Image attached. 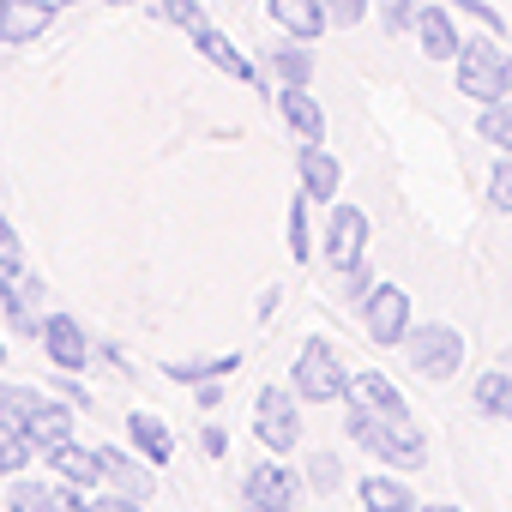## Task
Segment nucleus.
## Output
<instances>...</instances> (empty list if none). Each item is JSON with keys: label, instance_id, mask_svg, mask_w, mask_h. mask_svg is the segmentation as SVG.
Listing matches in <instances>:
<instances>
[{"label": "nucleus", "instance_id": "f257e3e1", "mask_svg": "<svg viewBox=\"0 0 512 512\" xmlns=\"http://www.w3.org/2000/svg\"><path fill=\"white\" fill-rule=\"evenodd\" d=\"M350 440H356L362 452L398 464V470H416V464L428 458V446H422V434L410 428V416H380V410H368V404H356V398H350Z\"/></svg>", "mask_w": 512, "mask_h": 512}, {"label": "nucleus", "instance_id": "f03ea898", "mask_svg": "<svg viewBox=\"0 0 512 512\" xmlns=\"http://www.w3.org/2000/svg\"><path fill=\"white\" fill-rule=\"evenodd\" d=\"M458 91L476 103L512 97V61L500 55V43H464L458 49Z\"/></svg>", "mask_w": 512, "mask_h": 512}, {"label": "nucleus", "instance_id": "7ed1b4c3", "mask_svg": "<svg viewBox=\"0 0 512 512\" xmlns=\"http://www.w3.org/2000/svg\"><path fill=\"white\" fill-rule=\"evenodd\" d=\"M398 350H404L428 380H452V374H458V362H464V338H458L452 326H410Z\"/></svg>", "mask_w": 512, "mask_h": 512}, {"label": "nucleus", "instance_id": "20e7f679", "mask_svg": "<svg viewBox=\"0 0 512 512\" xmlns=\"http://www.w3.org/2000/svg\"><path fill=\"white\" fill-rule=\"evenodd\" d=\"M296 398H308V404H332V398H350V374H344V362L332 356V344H308L302 356H296Z\"/></svg>", "mask_w": 512, "mask_h": 512}, {"label": "nucleus", "instance_id": "39448f33", "mask_svg": "<svg viewBox=\"0 0 512 512\" xmlns=\"http://www.w3.org/2000/svg\"><path fill=\"white\" fill-rule=\"evenodd\" d=\"M253 428H260V440H266L272 452H296V446H302V410H296V392L266 386L260 398H253Z\"/></svg>", "mask_w": 512, "mask_h": 512}, {"label": "nucleus", "instance_id": "423d86ee", "mask_svg": "<svg viewBox=\"0 0 512 512\" xmlns=\"http://www.w3.org/2000/svg\"><path fill=\"white\" fill-rule=\"evenodd\" d=\"M362 326H368V338H374V344L398 350V344H404V332H410V296H404L398 284H374V290H368V302H362Z\"/></svg>", "mask_w": 512, "mask_h": 512}, {"label": "nucleus", "instance_id": "0eeeda50", "mask_svg": "<svg viewBox=\"0 0 512 512\" xmlns=\"http://www.w3.org/2000/svg\"><path fill=\"white\" fill-rule=\"evenodd\" d=\"M0 308H7V320L25 332V338H43V284L31 272H0Z\"/></svg>", "mask_w": 512, "mask_h": 512}, {"label": "nucleus", "instance_id": "6e6552de", "mask_svg": "<svg viewBox=\"0 0 512 512\" xmlns=\"http://www.w3.org/2000/svg\"><path fill=\"white\" fill-rule=\"evenodd\" d=\"M362 253H368V217L356 205H338L326 223V260L338 272H350V266H362Z\"/></svg>", "mask_w": 512, "mask_h": 512}, {"label": "nucleus", "instance_id": "1a4fd4ad", "mask_svg": "<svg viewBox=\"0 0 512 512\" xmlns=\"http://www.w3.org/2000/svg\"><path fill=\"white\" fill-rule=\"evenodd\" d=\"M296 494H302V476L284 470V464H253V470H247V488H241V500H260V506H272V512H290Z\"/></svg>", "mask_w": 512, "mask_h": 512}, {"label": "nucleus", "instance_id": "9d476101", "mask_svg": "<svg viewBox=\"0 0 512 512\" xmlns=\"http://www.w3.org/2000/svg\"><path fill=\"white\" fill-rule=\"evenodd\" d=\"M43 350H49L55 368H67V374H79V368L91 362V338H85V326L67 320V314H49V320H43Z\"/></svg>", "mask_w": 512, "mask_h": 512}, {"label": "nucleus", "instance_id": "9b49d317", "mask_svg": "<svg viewBox=\"0 0 512 512\" xmlns=\"http://www.w3.org/2000/svg\"><path fill=\"white\" fill-rule=\"evenodd\" d=\"M55 25V0H7V19H0V43H37Z\"/></svg>", "mask_w": 512, "mask_h": 512}, {"label": "nucleus", "instance_id": "f8f14e48", "mask_svg": "<svg viewBox=\"0 0 512 512\" xmlns=\"http://www.w3.org/2000/svg\"><path fill=\"white\" fill-rule=\"evenodd\" d=\"M416 43H422L428 61H458V49H464L446 7H422V13H416Z\"/></svg>", "mask_w": 512, "mask_h": 512}, {"label": "nucleus", "instance_id": "ddd939ff", "mask_svg": "<svg viewBox=\"0 0 512 512\" xmlns=\"http://www.w3.org/2000/svg\"><path fill=\"white\" fill-rule=\"evenodd\" d=\"M266 13L290 31V37H302V43H314L320 31H332V19H326V0H266Z\"/></svg>", "mask_w": 512, "mask_h": 512}, {"label": "nucleus", "instance_id": "4468645a", "mask_svg": "<svg viewBox=\"0 0 512 512\" xmlns=\"http://www.w3.org/2000/svg\"><path fill=\"white\" fill-rule=\"evenodd\" d=\"M49 464H55V476H61L67 488H97V482H103V452H91V446H79V440L55 446Z\"/></svg>", "mask_w": 512, "mask_h": 512}, {"label": "nucleus", "instance_id": "2eb2a0df", "mask_svg": "<svg viewBox=\"0 0 512 512\" xmlns=\"http://www.w3.org/2000/svg\"><path fill=\"white\" fill-rule=\"evenodd\" d=\"M25 434H31V446H37V452H55V446H67V440H73V416H67V404L43 398V404L25 416Z\"/></svg>", "mask_w": 512, "mask_h": 512}, {"label": "nucleus", "instance_id": "dca6fc26", "mask_svg": "<svg viewBox=\"0 0 512 512\" xmlns=\"http://www.w3.org/2000/svg\"><path fill=\"white\" fill-rule=\"evenodd\" d=\"M193 43H199V55H205L217 73H229V79H241V85H253V79H260V73H253V61H247V55H235V43H229L223 31L199 25V31H193Z\"/></svg>", "mask_w": 512, "mask_h": 512}, {"label": "nucleus", "instance_id": "f3484780", "mask_svg": "<svg viewBox=\"0 0 512 512\" xmlns=\"http://www.w3.org/2000/svg\"><path fill=\"white\" fill-rule=\"evenodd\" d=\"M278 109H284V121L302 133V145H320V139H326V115H320V103L308 97V85H284Z\"/></svg>", "mask_w": 512, "mask_h": 512}, {"label": "nucleus", "instance_id": "a211bd4d", "mask_svg": "<svg viewBox=\"0 0 512 512\" xmlns=\"http://www.w3.org/2000/svg\"><path fill=\"white\" fill-rule=\"evenodd\" d=\"M302 193L308 199H338V181H344V169H338V157L332 151H320V145H302Z\"/></svg>", "mask_w": 512, "mask_h": 512}, {"label": "nucleus", "instance_id": "6ab92c4d", "mask_svg": "<svg viewBox=\"0 0 512 512\" xmlns=\"http://www.w3.org/2000/svg\"><path fill=\"white\" fill-rule=\"evenodd\" d=\"M103 482H115V494H133V500H145L157 482H151V470L133 458V452H121V446H103Z\"/></svg>", "mask_w": 512, "mask_h": 512}, {"label": "nucleus", "instance_id": "aec40b11", "mask_svg": "<svg viewBox=\"0 0 512 512\" xmlns=\"http://www.w3.org/2000/svg\"><path fill=\"white\" fill-rule=\"evenodd\" d=\"M127 440H133L151 464H169V452H175L169 422H163V416H151V410H133V416H127Z\"/></svg>", "mask_w": 512, "mask_h": 512}, {"label": "nucleus", "instance_id": "412c9836", "mask_svg": "<svg viewBox=\"0 0 512 512\" xmlns=\"http://www.w3.org/2000/svg\"><path fill=\"white\" fill-rule=\"evenodd\" d=\"M362 506L368 512H416V494L398 482V476H362Z\"/></svg>", "mask_w": 512, "mask_h": 512}, {"label": "nucleus", "instance_id": "4be33fe9", "mask_svg": "<svg viewBox=\"0 0 512 512\" xmlns=\"http://www.w3.org/2000/svg\"><path fill=\"white\" fill-rule=\"evenodd\" d=\"M350 398L368 404V410H380V416H404V398H398V386L386 374H356L350 380Z\"/></svg>", "mask_w": 512, "mask_h": 512}, {"label": "nucleus", "instance_id": "5701e85b", "mask_svg": "<svg viewBox=\"0 0 512 512\" xmlns=\"http://www.w3.org/2000/svg\"><path fill=\"white\" fill-rule=\"evenodd\" d=\"M272 73H278L284 85H308V79H314V55H308V43H302V37L278 43V49H272Z\"/></svg>", "mask_w": 512, "mask_h": 512}, {"label": "nucleus", "instance_id": "b1692460", "mask_svg": "<svg viewBox=\"0 0 512 512\" xmlns=\"http://www.w3.org/2000/svg\"><path fill=\"white\" fill-rule=\"evenodd\" d=\"M476 410L482 416H512V374H500V368H488L482 380H476Z\"/></svg>", "mask_w": 512, "mask_h": 512}, {"label": "nucleus", "instance_id": "393cba45", "mask_svg": "<svg viewBox=\"0 0 512 512\" xmlns=\"http://www.w3.org/2000/svg\"><path fill=\"white\" fill-rule=\"evenodd\" d=\"M163 374H169V380H187V386H205V380H223V374H235V356H199V362H169Z\"/></svg>", "mask_w": 512, "mask_h": 512}, {"label": "nucleus", "instance_id": "a878e982", "mask_svg": "<svg viewBox=\"0 0 512 512\" xmlns=\"http://www.w3.org/2000/svg\"><path fill=\"white\" fill-rule=\"evenodd\" d=\"M31 434L19 428V422H0V470H7V476H19L25 464H31Z\"/></svg>", "mask_w": 512, "mask_h": 512}, {"label": "nucleus", "instance_id": "bb28decb", "mask_svg": "<svg viewBox=\"0 0 512 512\" xmlns=\"http://www.w3.org/2000/svg\"><path fill=\"white\" fill-rule=\"evenodd\" d=\"M476 133H482L488 145L512 151V103H506V97H500V103H482V121H476Z\"/></svg>", "mask_w": 512, "mask_h": 512}, {"label": "nucleus", "instance_id": "cd10ccee", "mask_svg": "<svg viewBox=\"0 0 512 512\" xmlns=\"http://www.w3.org/2000/svg\"><path fill=\"white\" fill-rule=\"evenodd\" d=\"M43 404V392H31V386H13V380H0V422H19L25 428V416Z\"/></svg>", "mask_w": 512, "mask_h": 512}, {"label": "nucleus", "instance_id": "c85d7f7f", "mask_svg": "<svg viewBox=\"0 0 512 512\" xmlns=\"http://www.w3.org/2000/svg\"><path fill=\"white\" fill-rule=\"evenodd\" d=\"M55 494H61V488H43V482H25V476H19L13 494H7V506H13V512H55Z\"/></svg>", "mask_w": 512, "mask_h": 512}, {"label": "nucleus", "instance_id": "c756f323", "mask_svg": "<svg viewBox=\"0 0 512 512\" xmlns=\"http://www.w3.org/2000/svg\"><path fill=\"white\" fill-rule=\"evenodd\" d=\"M151 13H163V19H169V25H181L187 37H193V31L205 25V13H199V0H151Z\"/></svg>", "mask_w": 512, "mask_h": 512}, {"label": "nucleus", "instance_id": "7c9ffc66", "mask_svg": "<svg viewBox=\"0 0 512 512\" xmlns=\"http://www.w3.org/2000/svg\"><path fill=\"white\" fill-rule=\"evenodd\" d=\"M308 482H314L320 494H332V488L344 482V464H338V452H314V458H308Z\"/></svg>", "mask_w": 512, "mask_h": 512}, {"label": "nucleus", "instance_id": "2f4dec72", "mask_svg": "<svg viewBox=\"0 0 512 512\" xmlns=\"http://www.w3.org/2000/svg\"><path fill=\"white\" fill-rule=\"evenodd\" d=\"M374 7H380V25L386 31H416V0H374Z\"/></svg>", "mask_w": 512, "mask_h": 512}, {"label": "nucleus", "instance_id": "473e14b6", "mask_svg": "<svg viewBox=\"0 0 512 512\" xmlns=\"http://www.w3.org/2000/svg\"><path fill=\"white\" fill-rule=\"evenodd\" d=\"M0 272H25V241L7 217H0Z\"/></svg>", "mask_w": 512, "mask_h": 512}, {"label": "nucleus", "instance_id": "72a5a7b5", "mask_svg": "<svg viewBox=\"0 0 512 512\" xmlns=\"http://www.w3.org/2000/svg\"><path fill=\"white\" fill-rule=\"evenodd\" d=\"M290 253H296V260H308V193L290 199Z\"/></svg>", "mask_w": 512, "mask_h": 512}, {"label": "nucleus", "instance_id": "f704fd0d", "mask_svg": "<svg viewBox=\"0 0 512 512\" xmlns=\"http://www.w3.org/2000/svg\"><path fill=\"white\" fill-rule=\"evenodd\" d=\"M326 19H332L338 31H356V25L368 19V0H326Z\"/></svg>", "mask_w": 512, "mask_h": 512}, {"label": "nucleus", "instance_id": "c9c22d12", "mask_svg": "<svg viewBox=\"0 0 512 512\" xmlns=\"http://www.w3.org/2000/svg\"><path fill=\"white\" fill-rule=\"evenodd\" d=\"M446 7H458V13H470V19H482L488 31H506V25H500V7H488V0H446Z\"/></svg>", "mask_w": 512, "mask_h": 512}, {"label": "nucleus", "instance_id": "e433bc0d", "mask_svg": "<svg viewBox=\"0 0 512 512\" xmlns=\"http://www.w3.org/2000/svg\"><path fill=\"white\" fill-rule=\"evenodd\" d=\"M488 193H494V205H500V211L512 217V157H506V163L494 169V181H488Z\"/></svg>", "mask_w": 512, "mask_h": 512}, {"label": "nucleus", "instance_id": "4c0bfd02", "mask_svg": "<svg viewBox=\"0 0 512 512\" xmlns=\"http://www.w3.org/2000/svg\"><path fill=\"white\" fill-rule=\"evenodd\" d=\"M91 512H145V500H133V494H103V500H91Z\"/></svg>", "mask_w": 512, "mask_h": 512}, {"label": "nucleus", "instance_id": "58836bf2", "mask_svg": "<svg viewBox=\"0 0 512 512\" xmlns=\"http://www.w3.org/2000/svg\"><path fill=\"white\" fill-rule=\"evenodd\" d=\"M344 290H350L356 302H368V290H374V284H368V266H350V272H344Z\"/></svg>", "mask_w": 512, "mask_h": 512}, {"label": "nucleus", "instance_id": "ea45409f", "mask_svg": "<svg viewBox=\"0 0 512 512\" xmlns=\"http://www.w3.org/2000/svg\"><path fill=\"white\" fill-rule=\"evenodd\" d=\"M199 446H205V458H223V452H229V434H223V428H205Z\"/></svg>", "mask_w": 512, "mask_h": 512}, {"label": "nucleus", "instance_id": "a19ab883", "mask_svg": "<svg viewBox=\"0 0 512 512\" xmlns=\"http://www.w3.org/2000/svg\"><path fill=\"white\" fill-rule=\"evenodd\" d=\"M55 512H91V506L79 500V488H61V494H55Z\"/></svg>", "mask_w": 512, "mask_h": 512}, {"label": "nucleus", "instance_id": "79ce46f5", "mask_svg": "<svg viewBox=\"0 0 512 512\" xmlns=\"http://www.w3.org/2000/svg\"><path fill=\"white\" fill-rule=\"evenodd\" d=\"M193 398H199V404H205V410H211V404H217V398H223V386H217V380H205V386H199V392H193Z\"/></svg>", "mask_w": 512, "mask_h": 512}, {"label": "nucleus", "instance_id": "37998d69", "mask_svg": "<svg viewBox=\"0 0 512 512\" xmlns=\"http://www.w3.org/2000/svg\"><path fill=\"white\" fill-rule=\"evenodd\" d=\"M241 512H272V506H260V500H241Z\"/></svg>", "mask_w": 512, "mask_h": 512}, {"label": "nucleus", "instance_id": "c03bdc74", "mask_svg": "<svg viewBox=\"0 0 512 512\" xmlns=\"http://www.w3.org/2000/svg\"><path fill=\"white\" fill-rule=\"evenodd\" d=\"M416 512H458V506H416Z\"/></svg>", "mask_w": 512, "mask_h": 512}, {"label": "nucleus", "instance_id": "a18cd8bd", "mask_svg": "<svg viewBox=\"0 0 512 512\" xmlns=\"http://www.w3.org/2000/svg\"><path fill=\"white\" fill-rule=\"evenodd\" d=\"M0 19H7V0H0Z\"/></svg>", "mask_w": 512, "mask_h": 512}, {"label": "nucleus", "instance_id": "49530a36", "mask_svg": "<svg viewBox=\"0 0 512 512\" xmlns=\"http://www.w3.org/2000/svg\"><path fill=\"white\" fill-rule=\"evenodd\" d=\"M0 362H7V344H0Z\"/></svg>", "mask_w": 512, "mask_h": 512}, {"label": "nucleus", "instance_id": "de8ad7c7", "mask_svg": "<svg viewBox=\"0 0 512 512\" xmlns=\"http://www.w3.org/2000/svg\"><path fill=\"white\" fill-rule=\"evenodd\" d=\"M115 7H133V0H115Z\"/></svg>", "mask_w": 512, "mask_h": 512}, {"label": "nucleus", "instance_id": "09e8293b", "mask_svg": "<svg viewBox=\"0 0 512 512\" xmlns=\"http://www.w3.org/2000/svg\"><path fill=\"white\" fill-rule=\"evenodd\" d=\"M55 7H73V0H55Z\"/></svg>", "mask_w": 512, "mask_h": 512}]
</instances>
